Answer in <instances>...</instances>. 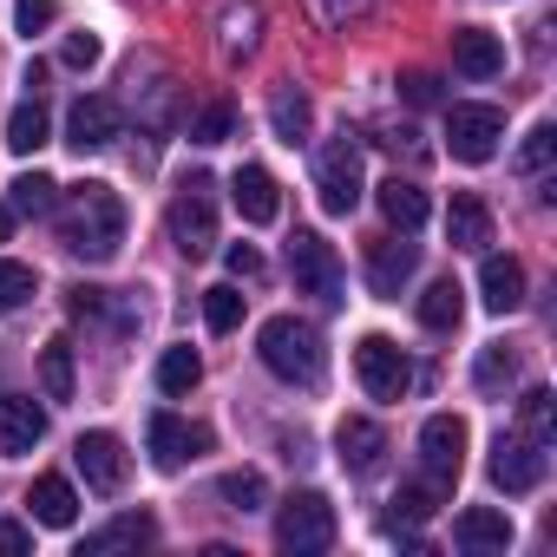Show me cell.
Instances as JSON below:
<instances>
[{"instance_id":"cell-16","label":"cell","mask_w":557,"mask_h":557,"mask_svg":"<svg viewBox=\"0 0 557 557\" xmlns=\"http://www.w3.org/2000/svg\"><path fill=\"white\" fill-rule=\"evenodd\" d=\"M479 296H485L492 315H511L524 302V262L518 256H485L479 262Z\"/></svg>"},{"instance_id":"cell-44","label":"cell","mask_w":557,"mask_h":557,"mask_svg":"<svg viewBox=\"0 0 557 557\" xmlns=\"http://www.w3.org/2000/svg\"><path fill=\"white\" fill-rule=\"evenodd\" d=\"M66 309H73V315H106V289H86V283H79V289L66 296Z\"/></svg>"},{"instance_id":"cell-12","label":"cell","mask_w":557,"mask_h":557,"mask_svg":"<svg viewBox=\"0 0 557 557\" xmlns=\"http://www.w3.org/2000/svg\"><path fill=\"white\" fill-rule=\"evenodd\" d=\"M73 466L86 472V485H92V492H119V485H125V472H132V459H125V440H119V433H79V440H73Z\"/></svg>"},{"instance_id":"cell-4","label":"cell","mask_w":557,"mask_h":557,"mask_svg":"<svg viewBox=\"0 0 557 557\" xmlns=\"http://www.w3.org/2000/svg\"><path fill=\"white\" fill-rule=\"evenodd\" d=\"M275 544L289 557H322L335 544V505L322 492H296L283 511H275Z\"/></svg>"},{"instance_id":"cell-3","label":"cell","mask_w":557,"mask_h":557,"mask_svg":"<svg viewBox=\"0 0 557 557\" xmlns=\"http://www.w3.org/2000/svg\"><path fill=\"white\" fill-rule=\"evenodd\" d=\"M210 190H216V184H210L203 171H190V177L177 184L171 210H164V223H171V243H177L190 262L216 249V197H210Z\"/></svg>"},{"instance_id":"cell-36","label":"cell","mask_w":557,"mask_h":557,"mask_svg":"<svg viewBox=\"0 0 557 557\" xmlns=\"http://www.w3.org/2000/svg\"><path fill=\"white\" fill-rule=\"evenodd\" d=\"M34 296V269L27 262H0V315H14Z\"/></svg>"},{"instance_id":"cell-23","label":"cell","mask_w":557,"mask_h":557,"mask_svg":"<svg viewBox=\"0 0 557 557\" xmlns=\"http://www.w3.org/2000/svg\"><path fill=\"white\" fill-rule=\"evenodd\" d=\"M138 544H158V518H151V511H125V518H112L106 531H92V537H86V550H79V557H106V550H138Z\"/></svg>"},{"instance_id":"cell-40","label":"cell","mask_w":557,"mask_h":557,"mask_svg":"<svg viewBox=\"0 0 557 557\" xmlns=\"http://www.w3.org/2000/svg\"><path fill=\"white\" fill-rule=\"evenodd\" d=\"M249 47H256V14H249V8H230V14H223V53L236 60V53H249Z\"/></svg>"},{"instance_id":"cell-29","label":"cell","mask_w":557,"mask_h":557,"mask_svg":"<svg viewBox=\"0 0 557 557\" xmlns=\"http://www.w3.org/2000/svg\"><path fill=\"white\" fill-rule=\"evenodd\" d=\"M197 381H203V361H197V348H164V355H158V387H164L171 400H177V394H190Z\"/></svg>"},{"instance_id":"cell-38","label":"cell","mask_w":557,"mask_h":557,"mask_svg":"<svg viewBox=\"0 0 557 557\" xmlns=\"http://www.w3.org/2000/svg\"><path fill=\"white\" fill-rule=\"evenodd\" d=\"M433 498H440V485H400V492H394V524L433 518Z\"/></svg>"},{"instance_id":"cell-43","label":"cell","mask_w":557,"mask_h":557,"mask_svg":"<svg viewBox=\"0 0 557 557\" xmlns=\"http://www.w3.org/2000/svg\"><path fill=\"white\" fill-rule=\"evenodd\" d=\"M400 86H407V99H413V106H440V79H433V73H407Z\"/></svg>"},{"instance_id":"cell-2","label":"cell","mask_w":557,"mask_h":557,"mask_svg":"<svg viewBox=\"0 0 557 557\" xmlns=\"http://www.w3.org/2000/svg\"><path fill=\"white\" fill-rule=\"evenodd\" d=\"M256 355H262L269 374H283V381H296V387H322V374H329L322 335H315V322H302V315H269L262 335H256Z\"/></svg>"},{"instance_id":"cell-17","label":"cell","mask_w":557,"mask_h":557,"mask_svg":"<svg viewBox=\"0 0 557 557\" xmlns=\"http://www.w3.org/2000/svg\"><path fill=\"white\" fill-rule=\"evenodd\" d=\"M47 440V413L21 394H0V453H34Z\"/></svg>"},{"instance_id":"cell-5","label":"cell","mask_w":557,"mask_h":557,"mask_svg":"<svg viewBox=\"0 0 557 557\" xmlns=\"http://www.w3.org/2000/svg\"><path fill=\"white\" fill-rule=\"evenodd\" d=\"M315 190H322V210L329 216H348L361 203V138H329L315 151Z\"/></svg>"},{"instance_id":"cell-47","label":"cell","mask_w":557,"mask_h":557,"mask_svg":"<svg viewBox=\"0 0 557 557\" xmlns=\"http://www.w3.org/2000/svg\"><path fill=\"white\" fill-rule=\"evenodd\" d=\"M368 8V0H335V14H361Z\"/></svg>"},{"instance_id":"cell-18","label":"cell","mask_w":557,"mask_h":557,"mask_svg":"<svg viewBox=\"0 0 557 557\" xmlns=\"http://www.w3.org/2000/svg\"><path fill=\"white\" fill-rule=\"evenodd\" d=\"M335 453H342V466H348V472H374V466H381V453H387V433H381L374 420L348 413V420L335 426Z\"/></svg>"},{"instance_id":"cell-25","label":"cell","mask_w":557,"mask_h":557,"mask_svg":"<svg viewBox=\"0 0 557 557\" xmlns=\"http://www.w3.org/2000/svg\"><path fill=\"white\" fill-rule=\"evenodd\" d=\"M426 210H433V203H426V190H420L413 177H387V184H381V216H387L400 236H407V230H420V223H426Z\"/></svg>"},{"instance_id":"cell-22","label":"cell","mask_w":557,"mask_h":557,"mask_svg":"<svg viewBox=\"0 0 557 557\" xmlns=\"http://www.w3.org/2000/svg\"><path fill=\"white\" fill-rule=\"evenodd\" d=\"M453 66H459L466 79H492V73L505 66L498 34H485V27H459V34H453Z\"/></svg>"},{"instance_id":"cell-42","label":"cell","mask_w":557,"mask_h":557,"mask_svg":"<svg viewBox=\"0 0 557 557\" xmlns=\"http://www.w3.org/2000/svg\"><path fill=\"white\" fill-rule=\"evenodd\" d=\"M223 262H230V275H243V283H249V275H262V256H256L249 243H230V249H223Z\"/></svg>"},{"instance_id":"cell-34","label":"cell","mask_w":557,"mask_h":557,"mask_svg":"<svg viewBox=\"0 0 557 557\" xmlns=\"http://www.w3.org/2000/svg\"><path fill=\"white\" fill-rule=\"evenodd\" d=\"M203 322H210V335H230V329L243 322V296H236L230 283H216V289H203Z\"/></svg>"},{"instance_id":"cell-37","label":"cell","mask_w":557,"mask_h":557,"mask_svg":"<svg viewBox=\"0 0 557 557\" xmlns=\"http://www.w3.org/2000/svg\"><path fill=\"white\" fill-rule=\"evenodd\" d=\"M550 151H557V132H550V125H531V132H524V145H518V171H524V177H537V171L550 164Z\"/></svg>"},{"instance_id":"cell-32","label":"cell","mask_w":557,"mask_h":557,"mask_svg":"<svg viewBox=\"0 0 557 557\" xmlns=\"http://www.w3.org/2000/svg\"><path fill=\"white\" fill-rule=\"evenodd\" d=\"M216 492H223V505H230V511H262L269 479H262L256 466H243V472H223V479H216Z\"/></svg>"},{"instance_id":"cell-13","label":"cell","mask_w":557,"mask_h":557,"mask_svg":"<svg viewBox=\"0 0 557 557\" xmlns=\"http://www.w3.org/2000/svg\"><path fill=\"white\" fill-rule=\"evenodd\" d=\"M119 132H125V119H119V106H112V99H99V92H92V99H79V106L66 112V145H73V151H106Z\"/></svg>"},{"instance_id":"cell-35","label":"cell","mask_w":557,"mask_h":557,"mask_svg":"<svg viewBox=\"0 0 557 557\" xmlns=\"http://www.w3.org/2000/svg\"><path fill=\"white\" fill-rule=\"evenodd\" d=\"M511 381H518V355H511V348H485V355H479V387H485V394H505Z\"/></svg>"},{"instance_id":"cell-1","label":"cell","mask_w":557,"mask_h":557,"mask_svg":"<svg viewBox=\"0 0 557 557\" xmlns=\"http://www.w3.org/2000/svg\"><path fill=\"white\" fill-rule=\"evenodd\" d=\"M60 243L79 256V262H112L119 256V243H125V203H119V190L112 184H79L73 197H66V210H60Z\"/></svg>"},{"instance_id":"cell-26","label":"cell","mask_w":557,"mask_h":557,"mask_svg":"<svg viewBox=\"0 0 557 557\" xmlns=\"http://www.w3.org/2000/svg\"><path fill=\"white\" fill-rule=\"evenodd\" d=\"M269 125H275V138H283V145H302V138H309V125H315V106H309V92L283 86V92L269 99Z\"/></svg>"},{"instance_id":"cell-14","label":"cell","mask_w":557,"mask_h":557,"mask_svg":"<svg viewBox=\"0 0 557 557\" xmlns=\"http://www.w3.org/2000/svg\"><path fill=\"white\" fill-rule=\"evenodd\" d=\"M230 203L243 210V223H275V216H283V190H275V177L262 164H243L230 177Z\"/></svg>"},{"instance_id":"cell-6","label":"cell","mask_w":557,"mask_h":557,"mask_svg":"<svg viewBox=\"0 0 557 557\" xmlns=\"http://www.w3.org/2000/svg\"><path fill=\"white\" fill-rule=\"evenodd\" d=\"M289 275H296V289H302V296L342 302V256H335V243H329V236L296 230V236H289Z\"/></svg>"},{"instance_id":"cell-11","label":"cell","mask_w":557,"mask_h":557,"mask_svg":"<svg viewBox=\"0 0 557 557\" xmlns=\"http://www.w3.org/2000/svg\"><path fill=\"white\" fill-rule=\"evenodd\" d=\"M145 440H151V466H158V472H177L184 459L210 453V426H190V420H177V413H151Z\"/></svg>"},{"instance_id":"cell-7","label":"cell","mask_w":557,"mask_h":557,"mask_svg":"<svg viewBox=\"0 0 557 557\" xmlns=\"http://www.w3.org/2000/svg\"><path fill=\"white\" fill-rule=\"evenodd\" d=\"M355 374H361L368 400H400V394L413 387V361H407L387 335H361V348H355Z\"/></svg>"},{"instance_id":"cell-46","label":"cell","mask_w":557,"mask_h":557,"mask_svg":"<svg viewBox=\"0 0 557 557\" xmlns=\"http://www.w3.org/2000/svg\"><path fill=\"white\" fill-rule=\"evenodd\" d=\"M8 236H14V210H8V203H0V243H8Z\"/></svg>"},{"instance_id":"cell-24","label":"cell","mask_w":557,"mask_h":557,"mask_svg":"<svg viewBox=\"0 0 557 557\" xmlns=\"http://www.w3.org/2000/svg\"><path fill=\"white\" fill-rule=\"evenodd\" d=\"M459 322H466V289L453 283V275L426 283V296H420V329H433V335H453Z\"/></svg>"},{"instance_id":"cell-10","label":"cell","mask_w":557,"mask_h":557,"mask_svg":"<svg viewBox=\"0 0 557 557\" xmlns=\"http://www.w3.org/2000/svg\"><path fill=\"white\" fill-rule=\"evenodd\" d=\"M492 485H498V492H537V485H544V453H537V440L498 433V440H492Z\"/></svg>"},{"instance_id":"cell-31","label":"cell","mask_w":557,"mask_h":557,"mask_svg":"<svg viewBox=\"0 0 557 557\" xmlns=\"http://www.w3.org/2000/svg\"><path fill=\"white\" fill-rule=\"evenodd\" d=\"M518 426H524V440L550 446V433H557V400H550V387H531V394L518 400Z\"/></svg>"},{"instance_id":"cell-20","label":"cell","mask_w":557,"mask_h":557,"mask_svg":"<svg viewBox=\"0 0 557 557\" xmlns=\"http://www.w3.org/2000/svg\"><path fill=\"white\" fill-rule=\"evenodd\" d=\"M446 243L453 249H485L492 243V210L472 190H453V203H446Z\"/></svg>"},{"instance_id":"cell-45","label":"cell","mask_w":557,"mask_h":557,"mask_svg":"<svg viewBox=\"0 0 557 557\" xmlns=\"http://www.w3.org/2000/svg\"><path fill=\"white\" fill-rule=\"evenodd\" d=\"M34 537H27V524H0V557H21Z\"/></svg>"},{"instance_id":"cell-9","label":"cell","mask_w":557,"mask_h":557,"mask_svg":"<svg viewBox=\"0 0 557 557\" xmlns=\"http://www.w3.org/2000/svg\"><path fill=\"white\" fill-rule=\"evenodd\" d=\"M420 459H426V479L433 485H453L459 466H466V420L459 413H433L420 426Z\"/></svg>"},{"instance_id":"cell-27","label":"cell","mask_w":557,"mask_h":557,"mask_svg":"<svg viewBox=\"0 0 557 557\" xmlns=\"http://www.w3.org/2000/svg\"><path fill=\"white\" fill-rule=\"evenodd\" d=\"M53 190H60V184H53L47 171H21V177L8 184V210H14V216H53V210H60Z\"/></svg>"},{"instance_id":"cell-21","label":"cell","mask_w":557,"mask_h":557,"mask_svg":"<svg viewBox=\"0 0 557 557\" xmlns=\"http://www.w3.org/2000/svg\"><path fill=\"white\" fill-rule=\"evenodd\" d=\"M27 505H34V518H40L47 531H66V524L79 518V492H73V479H60V472H40L34 492H27Z\"/></svg>"},{"instance_id":"cell-33","label":"cell","mask_w":557,"mask_h":557,"mask_svg":"<svg viewBox=\"0 0 557 557\" xmlns=\"http://www.w3.org/2000/svg\"><path fill=\"white\" fill-rule=\"evenodd\" d=\"M230 132H236V106H230V99H210V106L190 119V145H223Z\"/></svg>"},{"instance_id":"cell-30","label":"cell","mask_w":557,"mask_h":557,"mask_svg":"<svg viewBox=\"0 0 557 557\" xmlns=\"http://www.w3.org/2000/svg\"><path fill=\"white\" fill-rule=\"evenodd\" d=\"M40 387H47V400H73V342L40 348Z\"/></svg>"},{"instance_id":"cell-41","label":"cell","mask_w":557,"mask_h":557,"mask_svg":"<svg viewBox=\"0 0 557 557\" xmlns=\"http://www.w3.org/2000/svg\"><path fill=\"white\" fill-rule=\"evenodd\" d=\"M99 53H106V47H99V34H66V47H60V60H66L73 73H92V66H99Z\"/></svg>"},{"instance_id":"cell-28","label":"cell","mask_w":557,"mask_h":557,"mask_svg":"<svg viewBox=\"0 0 557 557\" xmlns=\"http://www.w3.org/2000/svg\"><path fill=\"white\" fill-rule=\"evenodd\" d=\"M47 132H53V119H47V106H40V92L27 99V106H14V119H8V145L27 158V151H40L47 145Z\"/></svg>"},{"instance_id":"cell-19","label":"cell","mask_w":557,"mask_h":557,"mask_svg":"<svg viewBox=\"0 0 557 557\" xmlns=\"http://www.w3.org/2000/svg\"><path fill=\"white\" fill-rule=\"evenodd\" d=\"M453 544H459V550H505V544H511V518L492 511V505H466V511L453 518Z\"/></svg>"},{"instance_id":"cell-39","label":"cell","mask_w":557,"mask_h":557,"mask_svg":"<svg viewBox=\"0 0 557 557\" xmlns=\"http://www.w3.org/2000/svg\"><path fill=\"white\" fill-rule=\"evenodd\" d=\"M60 21V0H14V27L34 40V34H47Z\"/></svg>"},{"instance_id":"cell-15","label":"cell","mask_w":557,"mask_h":557,"mask_svg":"<svg viewBox=\"0 0 557 557\" xmlns=\"http://www.w3.org/2000/svg\"><path fill=\"white\" fill-rule=\"evenodd\" d=\"M413 269H420V249H413V243L381 236V243L368 249V283H374V296H400V289L413 283Z\"/></svg>"},{"instance_id":"cell-8","label":"cell","mask_w":557,"mask_h":557,"mask_svg":"<svg viewBox=\"0 0 557 557\" xmlns=\"http://www.w3.org/2000/svg\"><path fill=\"white\" fill-rule=\"evenodd\" d=\"M505 138V112L498 106H453L446 112V145L459 164H485Z\"/></svg>"}]
</instances>
